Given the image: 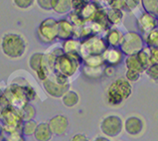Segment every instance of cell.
Segmentation results:
<instances>
[{
  "label": "cell",
  "mask_w": 158,
  "mask_h": 141,
  "mask_svg": "<svg viewBox=\"0 0 158 141\" xmlns=\"http://www.w3.org/2000/svg\"><path fill=\"white\" fill-rule=\"evenodd\" d=\"M81 41L75 38L66 40L62 44V49L66 54H79L80 55Z\"/></svg>",
  "instance_id": "cell-19"
},
{
  "label": "cell",
  "mask_w": 158,
  "mask_h": 141,
  "mask_svg": "<svg viewBox=\"0 0 158 141\" xmlns=\"http://www.w3.org/2000/svg\"><path fill=\"white\" fill-rule=\"evenodd\" d=\"M71 141H89V140L88 139V137L85 135L79 133V134L74 135Z\"/></svg>",
  "instance_id": "cell-41"
},
{
  "label": "cell",
  "mask_w": 158,
  "mask_h": 141,
  "mask_svg": "<svg viewBox=\"0 0 158 141\" xmlns=\"http://www.w3.org/2000/svg\"><path fill=\"white\" fill-rule=\"evenodd\" d=\"M35 108L30 106L29 103H27L26 106L22 108V110L18 112V114L20 115V117L22 118V120L25 121V120H30V119H33V117L35 116Z\"/></svg>",
  "instance_id": "cell-29"
},
{
  "label": "cell",
  "mask_w": 158,
  "mask_h": 141,
  "mask_svg": "<svg viewBox=\"0 0 158 141\" xmlns=\"http://www.w3.org/2000/svg\"><path fill=\"white\" fill-rule=\"evenodd\" d=\"M125 10L134 12L139 6H141V0H125Z\"/></svg>",
  "instance_id": "cell-34"
},
{
  "label": "cell",
  "mask_w": 158,
  "mask_h": 141,
  "mask_svg": "<svg viewBox=\"0 0 158 141\" xmlns=\"http://www.w3.org/2000/svg\"><path fill=\"white\" fill-rule=\"evenodd\" d=\"M137 59L140 62V64L142 65V67L144 69H147L148 67L151 65V59H150V50H149V47L147 46H144V48L141 50V51H139L137 54Z\"/></svg>",
  "instance_id": "cell-23"
},
{
  "label": "cell",
  "mask_w": 158,
  "mask_h": 141,
  "mask_svg": "<svg viewBox=\"0 0 158 141\" xmlns=\"http://www.w3.org/2000/svg\"><path fill=\"white\" fill-rule=\"evenodd\" d=\"M123 54L119 48H107V50L102 54L103 62L107 67H115L123 62Z\"/></svg>",
  "instance_id": "cell-11"
},
{
  "label": "cell",
  "mask_w": 158,
  "mask_h": 141,
  "mask_svg": "<svg viewBox=\"0 0 158 141\" xmlns=\"http://www.w3.org/2000/svg\"><path fill=\"white\" fill-rule=\"evenodd\" d=\"M108 46L102 36H93L91 38L81 41L80 56L82 60L89 56H102Z\"/></svg>",
  "instance_id": "cell-4"
},
{
  "label": "cell",
  "mask_w": 158,
  "mask_h": 141,
  "mask_svg": "<svg viewBox=\"0 0 158 141\" xmlns=\"http://www.w3.org/2000/svg\"><path fill=\"white\" fill-rule=\"evenodd\" d=\"M150 50V59L152 64H158V48H149Z\"/></svg>",
  "instance_id": "cell-40"
},
{
  "label": "cell",
  "mask_w": 158,
  "mask_h": 141,
  "mask_svg": "<svg viewBox=\"0 0 158 141\" xmlns=\"http://www.w3.org/2000/svg\"><path fill=\"white\" fill-rule=\"evenodd\" d=\"M49 127L52 131L53 135H63L66 133V131L69 126V121L65 115L59 114L52 117L50 121L48 122Z\"/></svg>",
  "instance_id": "cell-10"
},
{
  "label": "cell",
  "mask_w": 158,
  "mask_h": 141,
  "mask_svg": "<svg viewBox=\"0 0 158 141\" xmlns=\"http://www.w3.org/2000/svg\"><path fill=\"white\" fill-rule=\"evenodd\" d=\"M112 1H114V0H102V2H105L106 4V5L108 6V4H110Z\"/></svg>",
  "instance_id": "cell-43"
},
{
  "label": "cell",
  "mask_w": 158,
  "mask_h": 141,
  "mask_svg": "<svg viewBox=\"0 0 158 141\" xmlns=\"http://www.w3.org/2000/svg\"><path fill=\"white\" fill-rule=\"evenodd\" d=\"M145 74L151 81H158V64H152L145 70Z\"/></svg>",
  "instance_id": "cell-32"
},
{
  "label": "cell",
  "mask_w": 158,
  "mask_h": 141,
  "mask_svg": "<svg viewBox=\"0 0 158 141\" xmlns=\"http://www.w3.org/2000/svg\"><path fill=\"white\" fill-rule=\"evenodd\" d=\"M93 22H96L97 24L100 25L102 30L106 32L107 30H110L111 28V24L110 23V21L107 19V16H106V8L102 6L100 9H98V11L97 12L96 16H94Z\"/></svg>",
  "instance_id": "cell-18"
},
{
  "label": "cell",
  "mask_w": 158,
  "mask_h": 141,
  "mask_svg": "<svg viewBox=\"0 0 158 141\" xmlns=\"http://www.w3.org/2000/svg\"><path fill=\"white\" fill-rule=\"evenodd\" d=\"M35 0H13L15 6L19 9H28L33 6Z\"/></svg>",
  "instance_id": "cell-37"
},
{
  "label": "cell",
  "mask_w": 158,
  "mask_h": 141,
  "mask_svg": "<svg viewBox=\"0 0 158 141\" xmlns=\"http://www.w3.org/2000/svg\"><path fill=\"white\" fill-rule=\"evenodd\" d=\"M108 8L117 9V10H125V0H114L110 4H108Z\"/></svg>",
  "instance_id": "cell-38"
},
{
  "label": "cell",
  "mask_w": 158,
  "mask_h": 141,
  "mask_svg": "<svg viewBox=\"0 0 158 141\" xmlns=\"http://www.w3.org/2000/svg\"><path fill=\"white\" fill-rule=\"evenodd\" d=\"M61 98H62L63 104L67 107H74L80 102L79 94L76 92H74V90H71V89L68 90V92L63 95Z\"/></svg>",
  "instance_id": "cell-21"
},
{
  "label": "cell",
  "mask_w": 158,
  "mask_h": 141,
  "mask_svg": "<svg viewBox=\"0 0 158 141\" xmlns=\"http://www.w3.org/2000/svg\"><path fill=\"white\" fill-rule=\"evenodd\" d=\"M137 28L140 31L141 36L148 34L152 30L156 29L158 27V19L155 14L143 11L140 15L137 17L136 20Z\"/></svg>",
  "instance_id": "cell-8"
},
{
  "label": "cell",
  "mask_w": 158,
  "mask_h": 141,
  "mask_svg": "<svg viewBox=\"0 0 158 141\" xmlns=\"http://www.w3.org/2000/svg\"><path fill=\"white\" fill-rule=\"evenodd\" d=\"M123 37V32L118 29L111 27L110 30H107L106 32V35L103 38H105L108 48H119Z\"/></svg>",
  "instance_id": "cell-14"
},
{
  "label": "cell",
  "mask_w": 158,
  "mask_h": 141,
  "mask_svg": "<svg viewBox=\"0 0 158 141\" xmlns=\"http://www.w3.org/2000/svg\"><path fill=\"white\" fill-rule=\"evenodd\" d=\"M38 123L33 119H30V120H25L22 122V127H21V132L22 134H24L26 136H29V135H33L35 132V129H36V126H37Z\"/></svg>",
  "instance_id": "cell-28"
},
{
  "label": "cell",
  "mask_w": 158,
  "mask_h": 141,
  "mask_svg": "<svg viewBox=\"0 0 158 141\" xmlns=\"http://www.w3.org/2000/svg\"><path fill=\"white\" fill-rule=\"evenodd\" d=\"M88 2H89V0H72V3H71L72 11L79 13L84 8V6H85V4Z\"/></svg>",
  "instance_id": "cell-35"
},
{
  "label": "cell",
  "mask_w": 158,
  "mask_h": 141,
  "mask_svg": "<svg viewBox=\"0 0 158 141\" xmlns=\"http://www.w3.org/2000/svg\"><path fill=\"white\" fill-rule=\"evenodd\" d=\"M38 38L43 43H52L58 38V22L53 18H47L40 23L37 30Z\"/></svg>",
  "instance_id": "cell-6"
},
{
  "label": "cell",
  "mask_w": 158,
  "mask_h": 141,
  "mask_svg": "<svg viewBox=\"0 0 158 141\" xmlns=\"http://www.w3.org/2000/svg\"><path fill=\"white\" fill-rule=\"evenodd\" d=\"M141 74H139L138 72L131 71V70H126L125 72V80L129 81V83H135L140 79Z\"/></svg>",
  "instance_id": "cell-33"
},
{
  "label": "cell",
  "mask_w": 158,
  "mask_h": 141,
  "mask_svg": "<svg viewBox=\"0 0 158 141\" xmlns=\"http://www.w3.org/2000/svg\"><path fill=\"white\" fill-rule=\"evenodd\" d=\"M34 137L37 141H50L53 137V133L46 122H40L37 124L34 132Z\"/></svg>",
  "instance_id": "cell-16"
},
{
  "label": "cell",
  "mask_w": 158,
  "mask_h": 141,
  "mask_svg": "<svg viewBox=\"0 0 158 141\" xmlns=\"http://www.w3.org/2000/svg\"><path fill=\"white\" fill-rule=\"evenodd\" d=\"M94 141H110L106 137H102V136H98V137H97L96 139H94Z\"/></svg>",
  "instance_id": "cell-42"
},
{
  "label": "cell",
  "mask_w": 158,
  "mask_h": 141,
  "mask_svg": "<svg viewBox=\"0 0 158 141\" xmlns=\"http://www.w3.org/2000/svg\"><path fill=\"white\" fill-rule=\"evenodd\" d=\"M58 39L66 41L71 38H74L75 28L68 19L58 20Z\"/></svg>",
  "instance_id": "cell-13"
},
{
  "label": "cell",
  "mask_w": 158,
  "mask_h": 141,
  "mask_svg": "<svg viewBox=\"0 0 158 141\" xmlns=\"http://www.w3.org/2000/svg\"><path fill=\"white\" fill-rule=\"evenodd\" d=\"M0 95H2V93L1 92H0Z\"/></svg>",
  "instance_id": "cell-45"
},
{
  "label": "cell",
  "mask_w": 158,
  "mask_h": 141,
  "mask_svg": "<svg viewBox=\"0 0 158 141\" xmlns=\"http://www.w3.org/2000/svg\"><path fill=\"white\" fill-rule=\"evenodd\" d=\"M155 15H156V17H157V19H158V10L156 11V13H155Z\"/></svg>",
  "instance_id": "cell-44"
},
{
  "label": "cell",
  "mask_w": 158,
  "mask_h": 141,
  "mask_svg": "<svg viewBox=\"0 0 158 141\" xmlns=\"http://www.w3.org/2000/svg\"><path fill=\"white\" fill-rule=\"evenodd\" d=\"M5 141H25L23 135L19 131H15V132H6Z\"/></svg>",
  "instance_id": "cell-36"
},
{
  "label": "cell",
  "mask_w": 158,
  "mask_h": 141,
  "mask_svg": "<svg viewBox=\"0 0 158 141\" xmlns=\"http://www.w3.org/2000/svg\"><path fill=\"white\" fill-rule=\"evenodd\" d=\"M68 21L70 22V23L74 26V28H80V27H82L85 22L83 21V19L81 18V16L78 14L77 12L75 11H70L69 14H68Z\"/></svg>",
  "instance_id": "cell-31"
},
{
  "label": "cell",
  "mask_w": 158,
  "mask_h": 141,
  "mask_svg": "<svg viewBox=\"0 0 158 141\" xmlns=\"http://www.w3.org/2000/svg\"><path fill=\"white\" fill-rule=\"evenodd\" d=\"M44 59V53H34L29 59V66L33 72L37 73L42 66Z\"/></svg>",
  "instance_id": "cell-27"
},
{
  "label": "cell",
  "mask_w": 158,
  "mask_h": 141,
  "mask_svg": "<svg viewBox=\"0 0 158 141\" xmlns=\"http://www.w3.org/2000/svg\"><path fill=\"white\" fill-rule=\"evenodd\" d=\"M132 93L131 84L125 79H117L108 86L106 99L110 106H119Z\"/></svg>",
  "instance_id": "cell-3"
},
{
  "label": "cell",
  "mask_w": 158,
  "mask_h": 141,
  "mask_svg": "<svg viewBox=\"0 0 158 141\" xmlns=\"http://www.w3.org/2000/svg\"><path fill=\"white\" fill-rule=\"evenodd\" d=\"M102 132L108 137H116L123 129V121L117 115H108L101 122Z\"/></svg>",
  "instance_id": "cell-7"
},
{
  "label": "cell",
  "mask_w": 158,
  "mask_h": 141,
  "mask_svg": "<svg viewBox=\"0 0 158 141\" xmlns=\"http://www.w3.org/2000/svg\"><path fill=\"white\" fill-rule=\"evenodd\" d=\"M105 68L103 67H100V68H89V67H83V73L85 77H88L89 79H98L105 74Z\"/></svg>",
  "instance_id": "cell-24"
},
{
  "label": "cell",
  "mask_w": 158,
  "mask_h": 141,
  "mask_svg": "<svg viewBox=\"0 0 158 141\" xmlns=\"http://www.w3.org/2000/svg\"><path fill=\"white\" fill-rule=\"evenodd\" d=\"M124 63H125V67L127 70L138 72L139 74H142V73L145 72V69L142 67L140 62H139V60L137 59L136 54H135V55H131V56H127L125 59Z\"/></svg>",
  "instance_id": "cell-20"
},
{
  "label": "cell",
  "mask_w": 158,
  "mask_h": 141,
  "mask_svg": "<svg viewBox=\"0 0 158 141\" xmlns=\"http://www.w3.org/2000/svg\"><path fill=\"white\" fill-rule=\"evenodd\" d=\"M43 86H44V89L46 90V93L51 95L53 97H62L68 90L70 89V84H65V85H62V84H59L56 83L55 81H53L51 78H48L46 80H44L42 81Z\"/></svg>",
  "instance_id": "cell-9"
},
{
  "label": "cell",
  "mask_w": 158,
  "mask_h": 141,
  "mask_svg": "<svg viewBox=\"0 0 158 141\" xmlns=\"http://www.w3.org/2000/svg\"><path fill=\"white\" fill-rule=\"evenodd\" d=\"M101 7H102V5H100V4L89 1L87 4H85V6H84V8L78 13V14L81 16V18H82L85 23L92 22L94 20V16H96L97 12L98 11V9H100Z\"/></svg>",
  "instance_id": "cell-15"
},
{
  "label": "cell",
  "mask_w": 158,
  "mask_h": 141,
  "mask_svg": "<svg viewBox=\"0 0 158 141\" xmlns=\"http://www.w3.org/2000/svg\"><path fill=\"white\" fill-rule=\"evenodd\" d=\"M0 48L7 58L15 60L25 55L27 51V42L20 34L6 33L0 40Z\"/></svg>",
  "instance_id": "cell-1"
},
{
  "label": "cell",
  "mask_w": 158,
  "mask_h": 141,
  "mask_svg": "<svg viewBox=\"0 0 158 141\" xmlns=\"http://www.w3.org/2000/svg\"><path fill=\"white\" fill-rule=\"evenodd\" d=\"M83 64L85 67L89 68H100L103 67L105 62H103L102 56H89L83 59Z\"/></svg>",
  "instance_id": "cell-25"
},
{
  "label": "cell",
  "mask_w": 158,
  "mask_h": 141,
  "mask_svg": "<svg viewBox=\"0 0 158 141\" xmlns=\"http://www.w3.org/2000/svg\"><path fill=\"white\" fill-rule=\"evenodd\" d=\"M106 16L111 26L119 24L123 21L124 17V12L123 10H117V9H106Z\"/></svg>",
  "instance_id": "cell-22"
},
{
  "label": "cell",
  "mask_w": 158,
  "mask_h": 141,
  "mask_svg": "<svg viewBox=\"0 0 158 141\" xmlns=\"http://www.w3.org/2000/svg\"><path fill=\"white\" fill-rule=\"evenodd\" d=\"M38 6L43 10H51V0H36Z\"/></svg>",
  "instance_id": "cell-39"
},
{
  "label": "cell",
  "mask_w": 158,
  "mask_h": 141,
  "mask_svg": "<svg viewBox=\"0 0 158 141\" xmlns=\"http://www.w3.org/2000/svg\"><path fill=\"white\" fill-rule=\"evenodd\" d=\"M83 60L79 54H66L59 56L55 62L54 73L69 80L80 70Z\"/></svg>",
  "instance_id": "cell-2"
},
{
  "label": "cell",
  "mask_w": 158,
  "mask_h": 141,
  "mask_svg": "<svg viewBox=\"0 0 158 141\" xmlns=\"http://www.w3.org/2000/svg\"><path fill=\"white\" fill-rule=\"evenodd\" d=\"M144 46H145V44H144L143 37L140 33H137V32L134 31H128L123 34L119 49L123 55L127 57L137 54L144 48Z\"/></svg>",
  "instance_id": "cell-5"
},
{
  "label": "cell",
  "mask_w": 158,
  "mask_h": 141,
  "mask_svg": "<svg viewBox=\"0 0 158 141\" xmlns=\"http://www.w3.org/2000/svg\"><path fill=\"white\" fill-rule=\"evenodd\" d=\"M72 0H51V10L57 14H67L72 11Z\"/></svg>",
  "instance_id": "cell-17"
},
{
  "label": "cell",
  "mask_w": 158,
  "mask_h": 141,
  "mask_svg": "<svg viewBox=\"0 0 158 141\" xmlns=\"http://www.w3.org/2000/svg\"><path fill=\"white\" fill-rule=\"evenodd\" d=\"M142 37L145 46L149 48H158V27Z\"/></svg>",
  "instance_id": "cell-26"
},
{
  "label": "cell",
  "mask_w": 158,
  "mask_h": 141,
  "mask_svg": "<svg viewBox=\"0 0 158 141\" xmlns=\"http://www.w3.org/2000/svg\"><path fill=\"white\" fill-rule=\"evenodd\" d=\"M141 6L144 11L155 14L158 10V0H141Z\"/></svg>",
  "instance_id": "cell-30"
},
{
  "label": "cell",
  "mask_w": 158,
  "mask_h": 141,
  "mask_svg": "<svg viewBox=\"0 0 158 141\" xmlns=\"http://www.w3.org/2000/svg\"><path fill=\"white\" fill-rule=\"evenodd\" d=\"M143 121L137 116H130L125 120L123 124V128L127 132V134L136 136L141 133L143 129Z\"/></svg>",
  "instance_id": "cell-12"
}]
</instances>
